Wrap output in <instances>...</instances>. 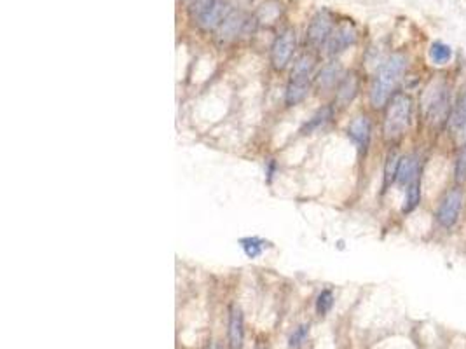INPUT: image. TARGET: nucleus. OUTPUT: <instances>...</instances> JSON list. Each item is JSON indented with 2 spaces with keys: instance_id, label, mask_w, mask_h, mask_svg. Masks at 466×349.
Returning <instances> with one entry per match:
<instances>
[{
  "instance_id": "6",
  "label": "nucleus",
  "mask_w": 466,
  "mask_h": 349,
  "mask_svg": "<svg viewBox=\"0 0 466 349\" xmlns=\"http://www.w3.org/2000/svg\"><path fill=\"white\" fill-rule=\"evenodd\" d=\"M295 46H297V37H295V32L292 28H287L278 35L276 41L271 46V63L276 70L287 68L295 53Z\"/></svg>"
},
{
  "instance_id": "8",
  "label": "nucleus",
  "mask_w": 466,
  "mask_h": 349,
  "mask_svg": "<svg viewBox=\"0 0 466 349\" xmlns=\"http://www.w3.org/2000/svg\"><path fill=\"white\" fill-rule=\"evenodd\" d=\"M247 16L241 11H231L226 16V20L216 28V41L220 44H229L236 41L247 28Z\"/></svg>"
},
{
  "instance_id": "4",
  "label": "nucleus",
  "mask_w": 466,
  "mask_h": 349,
  "mask_svg": "<svg viewBox=\"0 0 466 349\" xmlns=\"http://www.w3.org/2000/svg\"><path fill=\"white\" fill-rule=\"evenodd\" d=\"M463 201L465 196L460 187H454L446 192L439 208H436V220H439V224L444 229H453L456 225L458 218L461 215V210H463Z\"/></svg>"
},
{
  "instance_id": "22",
  "label": "nucleus",
  "mask_w": 466,
  "mask_h": 349,
  "mask_svg": "<svg viewBox=\"0 0 466 349\" xmlns=\"http://www.w3.org/2000/svg\"><path fill=\"white\" fill-rule=\"evenodd\" d=\"M332 115H334V110H332V107H321L320 110H316V114H314L313 118H311L309 121L306 122L302 133H313V131L320 129L321 126H325L328 121H330Z\"/></svg>"
},
{
  "instance_id": "27",
  "label": "nucleus",
  "mask_w": 466,
  "mask_h": 349,
  "mask_svg": "<svg viewBox=\"0 0 466 349\" xmlns=\"http://www.w3.org/2000/svg\"><path fill=\"white\" fill-rule=\"evenodd\" d=\"M190 2H193V0H190Z\"/></svg>"
},
{
  "instance_id": "23",
  "label": "nucleus",
  "mask_w": 466,
  "mask_h": 349,
  "mask_svg": "<svg viewBox=\"0 0 466 349\" xmlns=\"http://www.w3.org/2000/svg\"><path fill=\"white\" fill-rule=\"evenodd\" d=\"M399 163H400V156L391 152L386 159L384 165V189H388L389 185L395 184L396 182V172H399Z\"/></svg>"
},
{
  "instance_id": "15",
  "label": "nucleus",
  "mask_w": 466,
  "mask_h": 349,
  "mask_svg": "<svg viewBox=\"0 0 466 349\" xmlns=\"http://www.w3.org/2000/svg\"><path fill=\"white\" fill-rule=\"evenodd\" d=\"M358 89H360V81L358 77H356L355 74H348L342 77V81L339 82L337 86V103L341 105V107H346V105L351 103L353 100L356 98V94H358Z\"/></svg>"
},
{
  "instance_id": "9",
  "label": "nucleus",
  "mask_w": 466,
  "mask_h": 349,
  "mask_svg": "<svg viewBox=\"0 0 466 349\" xmlns=\"http://www.w3.org/2000/svg\"><path fill=\"white\" fill-rule=\"evenodd\" d=\"M348 137L360 152H367L372 137L370 119L367 115H358V118L353 119L348 126Z\"/></svg>"
},
{
  "instance_id": "12",
  "label": "nucleus",
  "mask_w": 466,
  "mask_h": 349,
  "mask_svg": "<svg viewBox=\"0 0 466 349\" xmlns=\"http://www.w3.org/2000/svg\"><path fill=\"white\" fill-rule=\"evenodd\" d=\"M245 341V316L240 307H231L229 311V346L231 349H243Z\"/></svg>"
},
{
  "instance_id": "11",
  "label": "nucleus",
  "mask_w": 466,
  "mask_h": 349,
  "mask_svg": "<svg viewBox=\"0 0 466 349\" xmlns=\"http://www.w3.org/2000/svg\"><path fill=\"white\" fill-rule=\"evenodd\" d=\"M344 77V70H342V65L339 61H330L325 67H321V70L316 75V86L320 91H330L335 86H339V82Z\"/></svg>"
},
{
  "instance_id": "19",
  "label": "nucleus",
  "mask_w": 466,
  "mask_h": 349,
  "mask_svg": "<svg viewBox=\"0 0 466 349\" xmlns=\"http://www.w3.org/2000/svg\"><path fill=\"white\" fill-rule=\"evenodd\" d=\"M280 14H281V4H278L276 0H267L266 4H262V6L259 7L255 20H257V23L260 25L274 23Z\"/></svg>"
},
{
  "instance_id": "26",
  "label": "nucleus",
  "mask_w": 466,
  "mask_h": 349,
  "mask_svg": "<svg viewBox=\"0 0 466 349\" xmlns=\"http://www.w3.org/2000/svg\"><path fill=\"white\" fill-rule=\"evenodd\" d=\"M454 177H456L458 184L466 182V141L461 147L460 154L456 158V166H454Z\"/></svg>"
},
{
  "instance_id": "3",
  "label": "nucleus",
  "mask_w": 466,
  "mask_h": 349,
  "mask_svg": "<svg viewBox=\"0 0 466 349\" xmlns=\"http://www.w3.org/2000/svg\"><path fill=\"white\" fill-rule=\"evenodd\" d=\"M413 121V98L409 94H395L386 108L382 133L388 141H396L407 133Z\"/></svg>"
},
{
  "instance_id": "24",
  "label": "nucleus",
  "mask_w": 466,
  "mask_h": 349,
  "mask_svg": "<svg viewBox=\"0 0 466 349\" xmlns=\"http://www.w3.org/2000/svg\"><path fill=\"white\" fill-rule=\"evenodd\" d=\"M332 307H334V293H332V290L328 288L321 290L320 296H318L316 299V312L320 316H325L330 312Z\"/></svg>"
},
{
  "instance_id": "5",
  "label": "nucleus",
  "mask_w": 466,
  "mask_h": 349,
  "mask_svg": "<svg viewBox=\"0 0 466 349\" xmlns=\"http://www.w3.org/2000/svg\"><path fill=\"white\" fill-rule=\"evenodd\" d=\"M334 16H332L330 11L321 9L311 18L308 30H306V42L311 47L318 49V47H325L328 37L334 32Z\"/></svg>"
},
{
  "instance_id": "21",
  "label": "nucleus",
  "mask_w": 466,
  "mask_h": 349,
  "mask_svg": "<svg viewBox=\"0 0 466 349\" xmlns=\"http://www.w3.org/2000/svg\"><path fill=\"white\" fill-rule=\"evenodd\" d=\"M429 60L433 65H447L453 58V49L444 42H433L429 46Z\"/></svg>"
},
{
  "instance_id": "17",
  "label": "nucleus",
  "mask_w": 466,
  "mask_h": 349,
  "mask_svg": "<svg viewBox=\"0 0 466 349\" xmlns=\"http://www.w3.org/2000/svg\"><path fill=\"white\" fill-rule=\"evenodd\" d=\"M451 125L453 128L461 134V138L466 141V89L461 93L460 100H458L456 107L453 108V115H451Z\"/></svg>"
},
{
  "instance_id": "16",
  "label": "nucleus",
  "mask_w": 466,
  "mask_h": 349,
  "mask_svg": "<svg viewBox=\"0 0 466 349\" xmlns=\"http://www.w3.org/2000/svg\"><path fill=\"white\" fill-rule=\"evenodd\" d=\"M419 203H421V174L415 177L410 184L406 185V198H403L402 212L409 215V213H413L418 208Z\"/></svg>"
},
{
  "instance_id": "18",
  "label": "nucleus",
  "mask_w": 466,
  "mask_h": 349,
  "mask_svg": "<svg viewBox=\"0 0 466 349\" xmlns=\"http://www.w3.org/2000/svg\"><path fill=\"white\" fill-rule=\"evenodd\" d=\"M240 245L248 259H257V257L262 255V253L271 246L269 243L264 241L262 238H257V236H250V238L240 239Z\"/></svg>"
},
{
  "instance_id": "7",
  "label": "nucleus",
  "mask_w": 466,
  "mask_h": 349,
  "mask_svg": "<svg viewBox=\"0 0 466 349\" xmlns=\"http://www.w3.org/2000/svg\"><path fill=\"white\" fill-rule=\"evenodd\" d=\"M356 39H358V32L353 27V23L346 21V23H341L334 28L327 44H325V49H327L328 56H337V54L344 53L346 49L355 46Z\"/></svg>"
},
{
  "instance_id": "25",
  "label": "nucleus",
  "mask_w": 466,
  "mask_h": 349,
  "mask_svg": "<svg viewBox=\"0 0 466 349\" xmlns=\"http://www.w3.org/2000/svg\"><path fill=\"white\" fill-rule=\"evenodd\" d=\"M308 337H309V325L308 323H302V325H299L297 329L292 332L290 339H288V348L299 349L306 341H308Z\"/></svg>"
},
{
  "instance_id": "2",
  "label": "nucleus",
  "mask_w": 466,
  "mask_h": 349,
  "mask_svg": "<svg viewBox=\"0 0 466 349\" xmlns=\"http://www.w3.org/2000/svg\"><path fill=\"white\" fill-rule=\"evenodd\" d=\"M421 110L433 128H442L453 115L449 86L444 81H433L421 98Z\"/></svg>"
},
{
  "instance_id": "1",
  "label": "nucleus",
  "mask_w": 466,
  "mask_h": 349,
  "mask_svg": "<svg viewBox=\"0 0 466 349\" xmlns=\"http://www.w3.org/2000/svg\"><path fill=\"white\" fill-rule=\"evenodd\" d=\"M407 68V58L403 54L395 53L389 54L377 68V74H375L374 81H372L370 93V105L374 108H381L391 100L393 93H395V87L402 79L403 72Z\"/></svg>"
},
{
  "instance_id": "20",
  "label": "nucleus",
  "mask_w": 466,
  "mask_h": 349,
  "mask_svg": "<svg viewBox=\"0 0 466 349\" xmlns=\"http://www.w3.org/2000/svg\"><path fill=\"white\" fill-rule=\"evenodd\" d=\"M314 70V58L311 54L304 53L295 60L294 67H292L290 77H304V79H311Z\"/></svg>"
},
{
  "instance_id": "14",
  "label": "nucleus",
  "mask_w": 466,
  "mask_h": 349,
  "mask_svg": "<svg viewBox=\"0 0 466 349\" xmlns=\"http://www.w3.org/2000/svg\"><path fill=\"white\" fill-rule=\"evenodd\" d=\"M419 177V159L415 154H407L400 158L399 163V172H396V182L395 184L406 187L407 184Z\"/></svg>"
},
{
  "instance_id": "13",
  "label": "nucleus",
  "mask_w": 466,
  "mask_h": 349,
  "mask_svg": "<svg viewBox=\"0 0 466 349\" xmlns=\"http://www.w3.org/2000/svg\"><path fill=\"white\" fill-rule=\"evenodd\" d=\"M309 81L311 79L304 77H290L287 91H285V103L288 107H294V105H299L306 100V96L309 94Z\"/></svg>"
},
{
  "instance_id": "10",
  "label": "nucleus",
  "mask_w": 466,
  "mask_h": 349,
  "mask_svg": "<svg viewBox=\"0 0 466 349\" xmlns=\"http://www.w3.org/2000/svg\"><path fill=\"white\" fill-rule=\"evenodd\" d=\"M229 13V0H213L212 6L207 9V13L198 20V25H200L203 30H216L219 25L226 20V16Z\"/></svg>"
}]
</instances>
